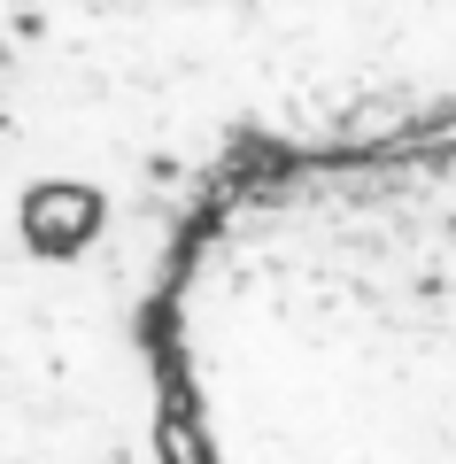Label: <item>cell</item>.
<instances>
[{
	"instance_id": "6da1fadb",
	"label": "cell",
	"mask_w": 456,
	"mask_h": 464,
	"mask_svg": "<svg viewBox=\"0 0 456 464\" xmlns=\"http://www.w3.org/2000/svg\"><path fill=\"white\" fill-rule=\"evenodd\" d=\"M186 464H456V132L278 163L163 295Z\"/></svg>"
}]
</instances>
